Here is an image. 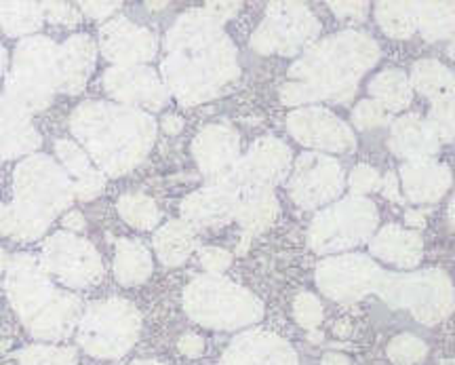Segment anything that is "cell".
Masks as SVG:
<instances>
[{
    "label": "cell",
    "instance_id": "cell-1",
    "mask_svg": "<svg viewBox=\"0 0 455 365\" xmlns=\"http://www.w3.org/2000/svg\"><path fill=\"white\" fill-rule=\"evenodd\" d=\"M238 77V51L224 30V21L209 7L186 11L164 34L161 78L181 106L220 98Z\"/></svg>",
    "mask_w": 455,
    "mask_h": 365
},
{
    "label": "cell",
    "instance_id": "cell-2",
    "mask_svg": "<svg viewBox=\"0 0 455 365\" xmlns=\"http://www.w3.org/2000/svg\"><path fill=\"white\" fill-rule=\"evenodd\" d=\"M379 45L369 32L344 30L316 41L289 66L281 101L315 106L318 101L348 104L358 83L379 61Z\"/></svg>",
    "mask_w": 455,
    "mask_h": 365
},
{
    "label": "cell",
    "instance_id": "cell-3",
    "mask_svg": "<svg viewBox=\"0 0 455 365\" xmlns=\"http://www.w3.org/2000/svg\"><path fill=\"white\" fill-rule=\"evenodd\" d=\"M70 131L101 174L123 178L150 155L156 140V121L138 108L89 100L74 108Z\"/></svg>",
    "mask_w": 455,
    "mask_h": 365
},
{
    "label": "cell",
    "instance_id": "cell-4",
    "mask_svg": "<svg viewBox=\"0 0 455 365\" xmlns=\"http://www.w3.org/2000/svg\"><path fill=\"white\" fill-rule=\"evenodd\" d=\"M74 201L72 180L55 158H21L13 174V201H0V235L15 241H36Z\"/></svg>",
    "mask_w": 455,
    "mask_h": 365
},
{
    "label": "cell",
    "instance_id": "cell-5",
    "mask_svg": "<svg viewBox=\"0 0 455 365\" xmlns=\"http://www.w3.org/2000/svg\"><path fill=\"white\" fill-rule=\"evenodd\" d=\"M4 292L26 332L43 342L66 340L84 311L83 300L57 288L41 262L28 254H17L9 260Z\"/></svg>",
    "mask_w": 455,
    "mask_h": 365
},
{
    "label": "cell",
    "instance_id": "cell-6",
    "mask_svg": "<svg viewBox=\"0 0 455 365\" xmlns=\"http://www.w3.org/2000/svg\"><path fill=\"white\" fill-rule=\"evenodd\" d=\"M184 311L192 321L218 332H236L264 317V302L226 277H195L184 289Z\"/></svg>",
    "mask_w": 455,
    "mask_h": 365
},
{
    "label": "cell",
    "instance_id": "cell-7",
    "mask_svg": "<svg viewBox=\"0 0 455 365\" xmlns=\"http://www.w3.org/2000/svg\"><path fill=\"white\" fill-rule=\"evenodd\" d=\"M60 93V45L49 36L21 38L13 51L4 95L28 112H43Z\"/></svg>",
    "mask_w": 455,
    "mask_h": 365
},
{
    "label": "cell",
    "instance_id": "cell-8",
    "mask_svg": "<svg viewBox=\"0 0 455 365\" xmlns=\"http://www.w3.org/2000/svg\"><path fill=\"white\" fill-rule=\"evenodd\" d=\"M141 332V315L133 302L106 298L91 302L76 325L78 346L91 357L121 359L133 349Z\"/></svg>",
    "mask_w": 455,
    "mask_h": 365
},
{
    "label": "cell",
    "instance_id": "cell-9",
    "mask_svg": "<svg viewBox=\"0 0 455 365\" xmlns=\"http://www.w3.org/2000/svg\"><path fill=\"white\" fill-rule=\"evenodd\" d=\"M379 226V211L367 197H346L327 205L312 218L308 245L323 256L348 254L358 245L371 241Z\"/></svg>",
    "mask_w": 455,
    "mask_h": 365
},
{
    "label": "cell",
    "instance_id": "cell-10",
    "mask_svg": "<svg viewBox=\"0 0 455 365\" xmlns=\"http://www.w3.org/2000/svg\"><path fill=\"white\" fill-rule=\"evenodd\" d=\"M378 296L392 309H405L422 323H439L453 309V288L445 272H388Z\"/></svg>",
    "mask_w": 455,
    "mask_h": 365
},
{
    "label": "cell",
    "instance_id": "cell-11",
    "mask_svg": "<svg viewBox=\"0 0 455 365\" xmlns=\"http://www.w3.org/2000/svg\"><path fill=\"white\" fill-rule=\"evenodd\" d=\"M318 32L321 24L308 4L270 3L249 45L259 55L299 57L316 43Z\"/></svg>",
    "mask_w": 455,
    "mask_h": 365
},
{
    "label": "cell",
    "instance_id": "cell-12",
    "mask_svg": "<svg viewBox=\"0 0 455 365\" xmlns=\"http://www.w3.org/2000/svg\"><path fill=\"white\" fill-rule=\"evenodd\" d=\"M41 266L49 277L70 289H84L104 277V262L93 243L74 232L60 231L43 243Z\"/></svg>",
    "mask_w": 455,
    "mask_h": 365
},
{
    "label": "cell",
    "instance_id": "cell-13",
    "mask_svg": "<svg viewBox=\"0 0 455 365\" xmlns=\"http://www.w3.org/2000/svg\"><path fill=\"white\" fill-rule=\"evenodd\" d=\"M346 174L338 158L321 152H304L295 158L287 192L301 209H321L341 197Z\"/></svg>",
    "mask_w": 455,
    "mask_h": 365
},
{
    "label": "cell",
    "instance_id": "cell-14",
    "mask_svg": "<svg viewBox=\"0 0 455 365\" xmlns=\"http://www.w3.org/2000/svg\"><path fill=\"white\" fill-rule=\"evenodd\" d=\"M386 271L363 254L329 256L316 266V285L335 302H356L378 294Z\"/></svg>",
    "mask_w": 455,
    "mask_h": 365
},
{
    "label": "cell",
    "instance_id": "cell-15",
    "mask_svg": "<svg viewBox=\"0 0 455 365\" xmlns=\"http://www.w3.org/2000/svg\"><path fill=\"white\" fill-rule=\"evenodd\" d=\"M293 167V152L276 138H259L241 157L224 184L236 188L238 195L253 191H275L287 180Z\"/></svg>",
    "mask_w": 455,
    "mask_h": 365
},
{
    "label": "cell",
    "instance_id": "cell-16",
    "mask_svg": "<svg viewBox=\"0 0 455 365\" xmlns=\"http://www.w3.org/2000/svg\"><path fill=\"white\" fill-rule=\"evenodd\" d=\"M287 129L298 144L321 155H329V152L346 155L356 148L355 131L329 108H295L287 114Z\"/></svg>",
    "mask_w": 455,
    "mask_h": 365
},
{
    "label": "cell",
    "instance_id": "cell-17",
    "mask_svg": "<svg viewBox=\"0 0 455 365\" xmlns=\"http://www.w3.org/2000/svg\"><path fill=\"white\" fill-rule=\"evenodd\" d=\"M106 93L114 104L158 112L169 104V91L156 70L148 66H112L101 78Z\"/></svg>",
    "mask_w": 455,
    "mask_h": 365
},
{
    "label": "cell",
    "instance_id": "cell-18",
    "mask_svg": "<svg viewBox=\"0 0 455 365\" xmlns=\"http://www.w3.org/2000/svg\"><path fill=\"white\" fill-rule=\"evenodd\" d=\"M192 157L209 184H220L230 178L241 161V135L235 127L213 123L203 127L192 142Z\"/></svg>",
    "mask_w": 455,
    "mask_h": 365
},
{
    "label": "cell",
    "instance_id": "cell-19",
    "mask_svg": "<svg viewBox=\"0 0 455 365\" xmlns=\"http://www.w3.org/2000/svg\"><path fill=\"white\" fill-rule=\"evenodd\" d=\"M100 51L114 66H146L158 53V38L127 17H114L101 26Z\"/></svg>",
    "mask_w": 455,
    "mask_h": 365
},
{
    "label": "cell",
    "instance_id": "cell-20",
    "mask_svg": "<svg viewBox=\"0 0 455 365\" xmlns=\"http://www.w3.org/2000/svg\"><path fill=\"white\" fill-rule=\"evenodd\" d=\"M241 195L230 184H207L188 195L180 205L181 220L192 228H220L236 218Z\"/></svg>",
    "mask_w": 455,
    "mask_h": 365
},
{
    "label": "cell",
    "instance_id": "cell-21",
    "mask_svg": "<svg viewBox=\"0 0 455 365\" xmlns=\"http://www.w3.org/2000/svg\"><path fill=\"white\" fill-rule=\"evenodd\" d=\"M221 365H298V353L278 334L249 329L228 345Z\"/></svg>",
    "mask_w": 455,
    "mask_h": 365
},
{
    "label": "cell",
    "instance_id": "cell-22",
    "mask_svg": "<svg viewBox=\"0 0 455 365\" xmlns=\"http://www.w3.org/2000/svg\"><path fill=\"white\" fill-rule=\"evenodd\" d=\"M41 134L32 125V114L7 95H0V161L34 155Z\"/></svg>",
    "mask_w": 455,
    "mask_h": 365
},
{
    "label": "cell",
    "instance_id": "cell-23",
    "mask_svg": "<svg viewBox=\"0 0 455 365\" xmlns=\"http://www.w3.org/2000/svg\"><path fill=\"white\" fill-rule=\"evenodd\" d=\"M98 61V45L87 34H76L60 45V93L78 95L87 87Z\"/></svg>",
    "mask_w": 455,
    "mask_h": 365
},
{
    "label": "cell",
    "instance_id": "cell-24",
    "mask_svg": "<svg viewBox=\"0 0 455 365\" xmlns=\"http://www.w3.org/2000/svg\"><path fill=\"white\" fill-rule=\"evenodd\" d=\"M388 146L398 158H405V163H411L436 155L441 140L428 121H424L418 114H405L392 123Z\"/></svg>",
    "mask_w": 455,
    "mask_h": 365
},
{
    "label": "cell",
    "instance_id": "cell-25",
    "mask_svg": "<svg viewBox=\"0 0 455 365\" xmlns=\"http://www.w3.org/2000/svg\"><path fill=\"white\" fill-rule=\"evenodd\" d=\"M55 155L60 158V165L64 167L68 178L72 180L76 201H93L104 192L106 175L95 167L87 152L76 142L57 140Z\"/></svg>",
    "mask_w": 455,
    "mask_h": 365
},
{
    "label": "cell",
    "instance_id": "cell-26",
    "mask_svg": "<svg viewBox=\"0 0 455 365\" xmlns=\"http://www.w3.org/2000/svg\"><path fill=\"white\" fill-rule=\"evenodd\" d=\"M403 191L411 203H435L451 186V171L447 165L424 158V161L403 163L401 171Z\"/></svg>",
    "mask_w": 455,
    "mask_h": 365
},
{
    "label": "cell",
    "instance_id": "cell-27",
    "mask_svg": "<svg viewBox=\"0 0 455 365\" xmlns=\"http://www.w3.org/2000/svg\"><path fill=\"white\" fill-rule=\"evenodd\" d=\"M369 252L373 258L395 264L396 268H413L419 264L424 254L422 237L415 231L388 224L375 232L369 241Z\"/></svg>",
    "mask_w": 455,
    "mask_h": 365
},
{
    "label": "cell",
    "instance_id": "cell-28",
    "mask_svg": "<svg viewBox=\"0 0 455 365\" xmlns=\"http://www.w3.org/2000/svg\"><path fill=\"white\" fill-rule=\"evenodd\" d=\"M278 199L275 191H253L243 192L241 203L236 209V222L243 228V247L241 254L249 247L251 237L261 235L275 224L278 218Z\"/></svg>",
    "mask_w": 455,
    "mask_h": 365
},
{
    "label": "cell",
    "instance_id": "cell-29",
    "mask_svg": "<svg viewBox=\"0 0 455 365\" xmlns=\"http://www.w3.org/2000/svg\"><path fill=\"white\" fill-rule=\"evenodd\" d=\"M196 231L184 220H169L155 232L156 258L164 266H180L190 258L196 249Z\"/></svg>",
    "mask_w": 455,
    "mask_h": 365
},
{
    "label": "cell",
    "instance_id": "cell-30",
    "mask_svg": "<svg viewBox=\"0 0 455 365\" xmlns=\"http://www.w3.org/2000/svg\"><path fill=\"white\" fill-rule=\"evenodd\" d=\"M155 271L150 249L144 243L133 241V239H121L116 243V254H114V277L124 288L141 285L150 279Z\"/></svg>",
    "mask_w": 455,
    "mask_h": 365
},
{
    "label": "cell",
    "instance_id": "cell-31",
    "mask_svg": "<svg viewBox=\"0 0 455 365\" xmlns=\"http://www.w3.org/2000/svg\"><path fill=\"white\" fill-rule=\"evenodd\" d=\"M369 93L371 100L379 101L386 108V112H401L409 108L413 100V89L409 83V77L403 70L388 68L369 81Z\"/></svg>",
    "mask_w": 455,
    "mask_h": 365
},
{
    "label": "cell",
    "instance_id": "cell-32",
    "mask_svg": "<svg viewBox=\"0 0 455 365\" xmlns=\"http://www.w3.org/2000/svg\"><path fill=\"white\" fill-rule=\"evenodd\" d=\"M415 20L428 43H455V3H415Z\"/></svg>",
    "mask_w": 455,
    "mask_h": 365
},
{
    "label": "cell",
    "instance_id": "cell-33",
    "mask_svg": "<svg viewBox=\"0 0 455 365\" xmlns=\"http://www.w3.org/2000/svg\"><path fill=\"white\" fill-rule=\"evenodd\" d=\"M411 89L435 101L455 87V74L435 60L415 61L409 74Z\"/></svg>",
    "mask_w": 455,
    "mask_h": 365
},
{
    "label": "cell",
    "instance_id": "cell-34",
    "mask_svg": "<svg viewBox=\"0 0 455 365\" xmlns=\"http://www.w3.org/2000/svg\"><path fill=\"white\" fill-rule=\"evenodd\" d=\"M43 3H0V28L9 36H34L43 28Z\"/></svg>",
    "mask_w": 455,
    "mask_h": 365
},
{
    "label": "cell",
    "instance_id": "cell-35",
    "mask_svg": "<svg viewBox=\"0 0 455 365\" xmlns=\"http://www.w3.org/2000/svg\"><path fill=\"white\" fill-rule=\"evenodd\" d=\"M375 20L390 38H398V41L411 38L418 30L415 3H378Z\"/></svg>",
    "mask_w": 455,
    "mask_h": 365
},
{
    "label": "cell",
    "instance_id": "cell-36",
    "mask_svg": "<svg viewBox=\"0 0 455 365\" xmlns=\"http://www.w3.org/2000/svg\"><path fill=\"white\" fill-rule=\"evenodd\" d=\"M118 215L127 222L129 226L138 231H155L161 222V209L148 195L141 192H127L118 199L116 203Z\"/></svg>",
    "mask_w": 455,
    "mask_h": 365
},
{
    "label": "cell",
    "instance_id": "cell-37",
    "mask_svg": "<svg viewBox=\"0 0 455 365\" xmlns=\"http://www.w3.org/2000/svg\"><path fill=\"white\" fill-rule=\"evenodd\" d=\"M20 365H76V351L72 346L32 345L17 353Z\"/></svg>",
    "mask_w": 455,
    "mask_h": 365
},
{
    "label": "cell",
    "instance_id": "cell-38",
    "mask_svg": "<svg viewBox=\"0 0 455 365\" xmlns=\"http://www.w3.org/2000/svg\"><path fill=\"white\" fill-rule=\"evenodd\" d=\"M428 123L439 140H455V87L432 101Z\"/></svg>",
    "mask_w": 455,
    "mask_h": 365
},
{
    "label": "cell",
    "instance_id": "cell-39",
    "mask_svg": "<svg viewBox=\"0 0 455 365\" xmlns=\"http://www.w3.org/2000/svg\"><path fill=\"white\" fill-rule=\"evenodd\" d=\"M388 359L396 365H415L419 363L428 353V346L424 345V340L415 338L411 334H398L396 338L390 340Z\"/></svg>",
    "mask_w": 455,
    "mask_h": 365
},
{
    "label": "cell",
    "instance_id": "cell-40",
    "mask_svg": "<svg viewBox=\"0 0 455 365\" xmlns=\"http://www.w3.org/2000/svg\"><path fill=\"white\" fill-rule=\"evenodd\" d=\"M293 317L299 328L315 332L323 321V304L315 294L299 292L293 300Z\"/></svg>",
    "mask_w": 455,
    "mask_h": 365
},
{
    "label": "cell",
    "instance_id": "cell-41",
    "mask_svg": "<svg viewBox=\"0 0 455 365\" xmlns=\"http://www.w3.org/2000/svg\"><path fill=\"white\" fill-rule=\"evenodd\" d=\"M388 123V112L375 100H363L352 108V125L361 131H371Z\"/></svg>",
    "mask_w": 455,
    "mask_h": 365
},
{
    "label": "cell",
    "instance_id": "cell-42",
    "mask_svg": "<svg viewBox=\"0 0 455 365\" xmlns=\"http://www.w3.org/2000/svg\"><path fill=\"white\" fill-rule=\"evenodd\" d=\"M382 186V178L371 165H356L348 175L350 197H365L369 192H378Z\"/></svg>",
    "mask_w": 455,
    "mask_h": 365
},
{
    "label": "cell",
    "instance_id": "cell-43",
    "mask_svg": "<svg viewBox=\"0 0 455 365\" xmlns=\"http://www.w3.org/2000/svg\"><path fill=\"white\" fill-rule=\"evenodd\" d=\"M44 20L55 26H68L74 28L81 24V9L68 3H43Z\"/></svg>",
    "mask_w": 455,
    "mask_h": 365
},
{
    "label": "cell",
    "instance_id": "cell-44",
    "mask_svg": "<svg viewBox=\"0 0 455 365\" xmlns=\"http://www.w3.org/2000/svg\"><path fill=\"white\" fill-rule=\"evenodd\" d=\"M198 258H201V266L207 271V275H215V277L224 275L232 264V254L221 247H203L201 254H198Z\"/></svg>",
    "mask_w": 455,
    "mask_h": 365
},
{
    "label": "cell",
    "instance_id": "cell-45",
    "mask_svg": "<svg viewBox=\"0 0 455 365\" xmlns=\"http://www.w3.org/2000/svg\"><path fill=\"white\" fill-rule=\"evenodd\" d=\"M329 9L341 21H363L369 15V3H329Z\"/></svg>",
    "mask_w": 455,
    "mask_h": 365
},
{
    "label": "cell",
    "instance_id": "cell-46",
    "mask_svg": "<svg viewBox=\"0 0 455 365\" xmlns=\"http://www.w3.org/2000/svg\"><path fill=\"white\" fill-rule=\"evenodd\" d=\"M81 13L91 17V20H108L112 13H116L123 7L121 3H78Z\"/></svg>",
    "mask_w": 455,
    "mask_h": 365
},
{
    "label": "cell",
    "instance_id": "cell-47",
    "mask_svg": "<svg viewBox=\"0 0 455 365\" xmlns=\"http://www.w3.org/2000/svg\"><path fill=\"white\" fill-rule=\"evenodd\" d=\"M178 349L186 357H201L204 351V340L198 334H184L178 340Z\"/></svg>",
    "mask_w": 455,
    "mask_h": 365
},
{
    "label": "cell",
    "instance_id": "cell-48",
    "mask_svg": "<svg viewBox=\"0 0 455 365\" xmlns=\"http://www.w3.org/2000/svg\"><path fill=\"white\" fill-rule=\"evenodd\" d=\"M61 224H64L66 232H74V235H76V232L84 231V226H87V220H84V215L81 214V211L72 209V211H68V214L64 215Z\"/></svg>",
    "mask_w": 455,
    "mask_h": 365
},
{
    "label": "cell",
    "instance_id": "cell-49",
    "mask_svg": "<svg viewBox=\"0 0 455 365\" xmlns=\"http://www.w3.org/2000/svg\"><path fill=\"white\" fill-rule=\"evenodd\" d=\"M379 191H382V195L386 199H390V201H401V192H398V178L396 174H388L382 178V186H379Z\"/></svg>",
    "mask_w": 455,
    "mask_h": 365
},
{
    "label": "cell",
    "instance_id": "cell-50",
    "mask_svg": "<svg viewBox=\"0 0 455 365\" xmlns=\"http://www.w3.org/2000/svg\"><path fill=\"white\" fill-rule=\"evenodd\" d=\"M161 127H163L164 134H169V135H178L180 131L184 129V118L178 117V114H167V117L163 118Z\"/></svg>",
    "mask_w": 455,
    "mask_h": 365
},
{
    "label": "cell",
    "instance_id": "cell-51",
    "mask_svg": "<svg viewBox=\"0 0 455 365\" xmlns=\"http://www.w3.org/2000/svg\"><path fill=\"white\" fill-rule=\"evenodd\" d=\"M405 224L411 228H424L426 214H422V211H418V209H409L405 214Z\"/></svg>",
    "mask_w": 455,
    "mask_h": 365
},
{
    "label": "cell",
    "instance_id": "cell-52",
    "mask_svg": "<svg viewBox=\"0 0 455 365\" xmlns=\"http://www.w3.org/2000/svg\"><path fill=\"white\" fill-rule=\"evenodd\" d=\"M321 365H350V359L341 355V353H327V355L323 357Z\"/></svg>",
    "mask_w": 455,
    "mask_h": 365
},
{
    "label": "cell",
    "instance_id": "cell-53",
    "mask_svg": "<svg viewBox=\"0 0 455 365\" xmlns=\"http://www.w3.org/2000/svg\"><path fill=\"white\" fill-rule=\"evenodd\" d=\"M7 64H9V57H7V49L0 45V77H3L4 70H7Z\"/></svg>",
    "mask_w": 455,
    "mask_h": 365
},
{
    "label": "cell",
    "instance_id": "cell-54",
    "mask_svg": "<svg viewBox=\"0 0 455 365\" xmlns=\"http://www.w3.org/2000/svg\"><path fill=\"white\" fill-rule=\"evenodd\" d=\"M9 254L7 252H4V249L3 247H0V275H3V272L4 271H7V266H9Z\"/></svg>",
    "mask_w": 455,
    "mask_h": 365
},
{
    "label": "cell",
    "instance_id": "cell-55",
    "mask_svg": "<svg viewBox=\"0 0 455 365\" xmlns=\"http://www.w3.org/2000/svg\"><path fill=\"white\" fill-rule=\"evenodd\" d=\"M131 365H164V363L152 361V359H140V361H133Z\"/></svg>",
    "mask_w": 455,
    "mask_h": 365
},
{
    "label": "cell",
    "instance_id": "cell-56",
    "mask_svg": "<svg viewBox=\"0 0 455 365\" xmlns=\"http://www.w3.org/2000/svg\"><path fill=\"white\" fill-rule=\"evenodd\" d=\"M449 220H451V224L455 226V195L451 199V205H449Z\"/></svg>",
    "mask_w": 455,
    "mask_h": 365
},
{
    "label": "cell",
    "instance_id": "cell-57",
    "mask_svg": "<svg viewBox=\"0 0 455 365\" xmlns=\"http://www.w3.org/2000/svg\"><path fill=\"white\" fill-rule=\"evenodd\" d=\"M449 55H451V57H453V60H455V43H451V45H449Z\"/></svg>",
    "mask_w": 455,
    "mask_h": 365
},
{
    "label": "cell",
    "instance_id": "cell-58",
    "mask_svg": "<svg viewBox=\"0 0 455 365\" xmlns=\"http://www.w3.org/2000/svg\"><path fill=\"white\" fill-rule=\"evenodd\" d=\"M441 365H455V361H445V363H441Z\"/></svg>",
    "mask_w": 455,
    "mask_h": 365
}]
</instances>
